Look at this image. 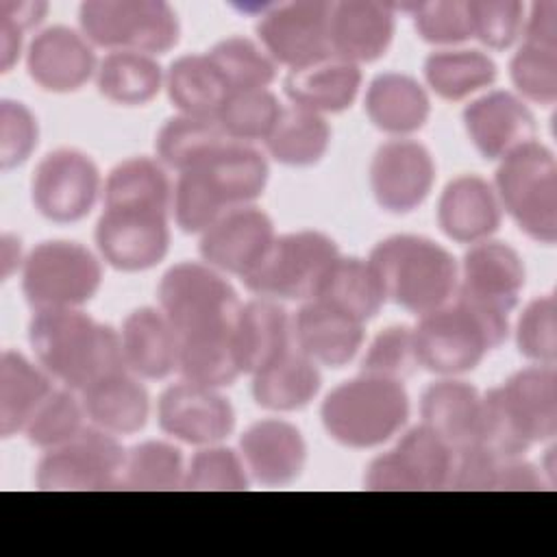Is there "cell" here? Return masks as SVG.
<instances>
[{"mask_svg":"<svg viewBox=\"0 0 557 557\" xmlns=\"http://www.w3.org/2000/svg\"><path fill=\"white\" fill-rule=\"evenodd\" d=\"M28 342L41 368L74 392L128 370L120 333L81 309L35 311Z\"/></svg>","mask_w":557,"mask_h":557,"instance_id":"1","label":"cell"},{"mask_svg":"<svg viewBox=\"0 0 557 557\" xmlns=\"http://www.w3.org/2000/svg\"><path fill=\"white\" fill-rule=\"evenodd\" d=\"M268 185L265 157L244 141H226L202 163L178 174L172 194L174 220L183 233H205L231 209L252 205Z\"/></svg>","mask_w":557,"mask_h":557,"instance_id":"2","label":"cell"},{"mask_svg":"<svg viewBox=\"0 0 557 557\" xmlns=\"http://www.w3.org/2000/svg\"><path fill=\"white\" fill-rule=\"evenodd\" d=\"M368 261L381 278L385 298L424 315L446 305L459 283L455 257L437 242L422 235H392L381 239Z\"/></svg>","mask_w":557,"mask_h":557,"instance_id":"3","label":"cell"},{"mask_svg":"<svg viewBox=\"0 0 557 557\" xmlns=\"http://www.w3.org/2000/svg\"><path fill=\"white\" fill-rule=\"evenodd\" d=\"M509 335V318L479 309L461 298L420 315L413 329L418 366L457 376L474 370Z\"/></svg>","mask_w":557,"mask_h":557,"instance_id":"4","label":"cell"},{"mask_svg":"<svg viewBox=\"0 0 557 557\" xmlns=\"http://www.w3.org/2000/svg\"><path fill=\"white\" fill-rule=\"evenodd\" d=\"M324 431L348 448H374L392 440L409 418L403 381L359 374L333 387L320 409Z\"/></svg>","mask_w":557,"mask_h":557,"instance_id":"5","label":"cell"},{"mask_svg":"<svg viewBox=\"0 0 557 557\" xmlns=\"http://www.w3.org/2000/svg\"><path fill=\"white\" fill-rule=\"evenodd\" d=\"M494 191L518 228L533 242L553 246L557 239V161L553 150L531 139L496 168Z\"/></svg>","mask_w":557,"mask_h":557,"instance_id":"6","label":"cell"},{"mask_svg":"<svg viewBox=\"0 0 557 557\" xmlns=\"http://www.w3.org/2000/svg\"><path fill=\"white\" fill-rule=\"evenodd\" d=\"M78 24L94 46L150 57L172 50L181 35L176 11L163 0H87Z\"/></svg>","mask_w":557,"mask_h":557,"instance_id":"7","label":"cell"},{"mask_svg":"<svg viewBox=\"0 0 557 557\" xmlns=\"http://www.w3.org/2000/svg\"><path fill=\"white\" fill-rule=\"evenodd\" d=\"M100 283L98 257L78 242H41L22 263V292L35 311L78 309L96 296Z\"/></svg>","mask_w":557,"mask_h":557,"instance_id":"8","label":"cell"},{"mask_svg":"<svg viewBox=\"0 0 557 557\" xmlns=\"http://www.w3.org/2000/svg\"><path fill=\"white\" fill-rule=\"evenodd\" d=\"M337 255V244L320 231L285 233L274 237L261 261L242 281L259 298L311 300Z\"/></svg>","mask_w":557,"mask_h":557,"instance_id":"9","label":"cell"},{"mask_svg":"<svg viewBox=\"0 0 557 557\" xmlns=\"http://www.w3.org/2000/svg\"><path fill=\"white\" fill-rule=\"evenodd\" d=\"M157 294L161 311L178 337L233 324L242 307L235 287L222 272L200 261H181L168 268Z\"/></svg>","mask_w":557,"mask_h":557,"instance_id":"10","label":"cell"},{"mask_svg":"<svg viewBox=\"0 0 557 557\" xmlns=\"http://www.w3.org/2000/svg\"><path fill=\"white\" fill-rule=\"evenodd\" d=\"M126 450L117 435L85 426L70 442L44 450L35 470L39 490H115L120 487Z\"/></svg>","mask_w":557,"mask_h":557,"instance_id":"11","label":"cell"},{"mask_svg":"<svg viewBox=\"0 0 557 557\" xmlns=\"http://www.w3.org/2000/svg\"><path fill=\"white\" fill-rule=\"evenodd\" d=\"M455 448L429 426L409 429L394 448L374 457L363 485L372 492H426L450 487Z\"/></svg>","mask_w":557,"mask_h":557,"instance_id":"12","label":"cell"},{"mask_svg":"<svg viewBox=\"0 0 557 557\" xmlns=\"http://www.w3.org/2000/svg\"><path fill=\"white\" fill-rule=\"evenodd\" d=\"M331 11L333 2L324 0H298L270 7L257 24L263 50L274 63L287 70H300L322 61L333 54Z\"/></svg>","mask_w":557,"mask_h":557,"instance_id":"13","label":"cell"},{"mask_svg":"<svg viewBox=\"0 0 557 557\" xmlns=\"http://www.w3.org/2000/svg\"><path fill=\"white\" fill-rule=\"evenodd\" d=\"M100 194V172L94 159L76 148H57L35 168L30 196L35 209L50 222L83 220Z\"/></svg>","mask_w":557,"mask_h":557,"instance_id":"14","label":"cell"},{"mask_svg":"<svg viewBox=\"0 0 557 557\" xmlns=\"http://www.w3.org/2000/svg\"><path fill=\"white\" fill-rule=\"evenodd\" d=\"M100 257L115 270L144 272L163 261L170 248L168 211L104 207L96 222Z\"/></svg>","mask_w":557,"mask_h":557,"instance_id":"15","label":"cell"},{"mask_svg":"<svg viewBox=\"0 0 557 557\" xmlns=\"http://www.w3.org/2000/svg\"><path fill=\"white\" fill-rule=\"evenodd\" d=\"M433 183L435 161L424 144L396 137L376 148L370 163V187L381 209L409 213L426 200Z\"/></svg>","mask_w":557,"mask_h":557,"instance_id":"16","label":"cell"},{"mask_svg":"<svg viewBox=\"0 0 557 557\" xmlns=\"http://www.w3.org/2000/svg\"><path fill=\"white\" fill-rule=\"evenodd\" d=\"M524 278V263L509 244L483 239L472 244L463 255L457 298L490 313L509 318V311L518 305Z\"/></svg>","mask_w":557,"mask_h":557,"instance_id":"17","label":"cell"},{"mask_svg":"<svg viewBox=\"0 0 557 557\" xmlns=\"http://www.w3.org/2000/svg\"><path fill=\"white\" fill-rule=\"evenodd\" d=\"M163 433L191 446H211L235 429V411L215 387L181 381L170 385L157 405Z\"/></svg>","mask_w":557,"mask_h":557,"instance_id":"18","label":"cell"},{"mask_svg":"<svg viewBox=\"0 0 557 557\" xmlns=\"http://www.w3.org/2000/svg\"><path fill=\"white\" fill-rule=\"evenodd\" d=\"M274 237L276 233L270 215L246 205L226 211L200 233L198 250L207 265L222 274L244 278L261 261Z\"/></svg>","mask_w":557,"mask_h":557,"instance_id":"19","label":"cell"},{"mask_svg":"<svg viewBox=\"0 0 557 557\" xmlns=\"http://www.w3.org/2000/svg\"><path fill=\"white\" fill-rule=\"evenodd\" d=\"M516 433L531 446L557 433V372L553 366H529L492 389Z\"/></svg>","mask_w":557,"mask_h":557,"instance_id":"20","label":"cell"},{"mask_svg":"<svg viewBox=\"0 0 557 557\" xmlns=\"http://www.w3.org/2000/svg\"><path fill=\"white\" fill-rule=\"evenodd\" d=\"M26 70L52 94L76 91L98 72L91 44L67 26H50L35 35L26 50Z\"/></svg>","mask_w":557,"mask_h":557,"instance_id":"21","label":"cell"},{"mask_svg":"<svg viewBox=\"0 0 557 557\" xmlns=\"http://www.w3.org/2000/svg\"><path fill=\"white\" fill-rule=\"evenodd\" d=\"M463 126L474 148L490 161H500L518 146L535 139L531 109L505 89H494L463 109Z\"/></svg>","mask_w":557,"mask_h":557,"instance_id":"22","label":"cell"},{"mask_svg":"<svg viewBox=\"0 0 557 557\" xmlns=\"http://www.w3.org/2000/svg\"><path fill=\"white\" fill-rule=\"evenodd\" d=\"M239 450L246 470L263 485H287L300 476L307 463L302 433L278 418L250 424L239 437Z\"/></svg>","mask_w":557,"mask_h":557,"instance_id":"23","label":"cell"},{"mask_svg":"<svg viewBox=\"0 0 557 557\" xmlns=\"http://www.w3.org/2000/svg\"><path fill=\"white\" fill-rule=\"evenodd\" d=\"M292 333L302 355L329 368L350 363L363 344V322L315 298L298 309Z\"/></svg>","mask_w":557,"mask_h":557,"instance_id":"24","label":"cell"},{"mask_svg":"<svg viewBox=\"0 0 557 557\" xmlns=\"http://www.w3.org/2000/svg\"><path fill=\"white\" fill-rule=\"evenodd\" d=\"M394 11L389 2L342 0L331 11V50L352 61L370 63L383 57L394 37Z\"/></svg>","mask_w":557,"mask_h":557,"instance_id":"25","label":"cell"},{"mask_svg":"<svg viewBox=\"0 0 557 557\" xmlns=\"http://www.w3.org/2000/svg\"><path fill=\"white\" fill-rule=\"evenodd\" d=\"M437 224L457 244L490 239L500 226V202L494 187L479 174L453 178L440 196Z\"/></svg>","mask_w":557,"mask_h":557,"instance_id":"26","label":"cell"},{"mask_svg":"<svg viewBox=\"0 0 557 557\" xmlns=\"http://www.w3.org/2000/svg\"><path fill=\"white\" fill-rule=\"evenodd\" d=\"M359 87V65L337 54H329L300 70H289L283 81V89L294 107L320 115L348 109L355 102Z\"/></svg>","mask_w":557,"mask_h":557,"instance_id":"27","label":"cell"},{"mask_svg":"<svg viewBox=\"0 0 557 557\" xmlns=\"http://www.w3.org/2000/svg\"><path fill=\"white\" fill-rule=\"evenodd\" d=\"M128 372L139 379H165L178 366V333L161 309L131 311L120 331Z\"/></svg>","mask_w":557,"mask_h":557,"instance_id":"28","label":"cell"},{"mask_svg":"<svg viewBox=\"0 0 557 557\" xmlns=\"http://www.w3.org/2000/svg\"><path fill=\"white\" fill-rule=\"evenodd\" d=\"M233 344L242 374H255L289 348V315L278 300L242 302L233 320Z\"/></svg>","mask_w":557,"mask_h":557,"instance_id":"29","label":"cell"},{"mask_svg":"<svg viewBox=\"0 0 557 557\" xmlns=\"http://www.w3.org/2000/svg\"><path fill=\"white\" fill-rule=\"evenodd\" d=\"M89 422L113 435H131L146 426L150 396L141 381L124 370L109 374L81 392Z\"/></svg>","mask_w":557,"mask_h":557,"instance_id":"30","label":"cell"},{"mask_svg":"<svg viewBox=\"0 0 557 557\" xmlns=\"http://www.w3.org/2000/svg\"><path fill=\"white\" fill-rule=\"evenodd\" d=\"M366 113L379 131L407 137L426 124L431 100L416 78L400 72H383L368 85Z\"/></svg>","mask_w":557,"mask_h":557,"instance_id":"31","label":"cell"},{"mask_svg":"<svg viewBox=\"0 0 557 557\" xmlns=\"http://www.w3.org/2000/svg\"><path fill=\"white\" fill-rule=\"evenodd\" d=\"M320 385L318 363L289 346L252 374V398L268 411H296L315 398Z\"/></svg>","mask_w":557,"mask_h":557,"instance_id":"32","label":"cell"},{"mask_svg":"<svg viewBox=\"0 0 557 557\" xmlns=\"http://www.w3.org/2000/svg\"><path fill=\"white\" fill-rule=\"evenodd\" d=\"M481 411V394L474 385L455 376L431 383L420 403L422 424L437 433L453 448H461L474 440Z\"/></svg>","mask_w":557,"mask_h":557,"instance_id":"33","label":"cell"},{"mask_svg":"<svg viewBox=\"0 0 557 557\" xmlns=\"http://www.w3.org/2000/svg\"><path fill=\"white\" fill-rule=\"evenodd\" d=\"M313 298L359 322L374 318L387 300L372 263L368 259L342 255L326 268Z\"/></svg>","mask_w":557,"mask_h":557,"instance_id":"34","label":"cell"},{"mask_svg":"<svg viewBox=\"0 0 557 557\" xmlns=\"http://www.w3.org/2000/svg\"><path fill=\"white\" fill-rule=\"evenodd\" d=\"M50 374L22 352L4 350L0 357V433L11 437L24 431L39 405L52 394Z\"/></svg>","mask_w":557,"mask_h":557,"instance_id":"35","label":"cell"},{"mask_svg":"<svg viewBox=\"0 0 557 557\" xmlns=\"http://www.w3.org/2000/svg\"><path fill=\"white\" fill-rule=\"evenodd\" d=\"M176 370L183 381L205 387L220 389L231 385L242 374L233 344V324L181 335Z\"/></svg>","mask_w":557,"mask_h":557,"instance_id":"36","label":"cell"},{"mask_svg":"<svg viewBox=\"0 0 557 557\" xmlns=\"http://www.w3.org/2000/svg\"><path fill=\"white\" fill-rule=\"evenodd\" d=\"M96 85L107 100L124 107H139L161 91L165 74L150 54L115 50L100 61Z\"/></svg>","mask_w":557,"mask_h":557,"instance_id":"37","label":"cell"},{"mask_svg":"<svg viewBox=\"0 0 557 557\" xmlns=\"http://www.w3.org/2000/svg\"><path fill=\"white\" fill-rule=\"evenodd\" d=\"M331 144V126L324 115L300 109L283 107L276 124L265 137L270 157L283 165L307 168L318 163Z\"/></svg>","mask_w":557,"mask_h":557,"instance_id":"38","label":"cell"},{"mask_svg":"<svg viewBox=\"0 0 557 557\" xmlns=\"http://www.w3.org/2000/svg\"><path fill=\"white\" fill-rule=\"evenodd\" d=\"M165 89L178 113L191 117L215 120L224 98L228 96L226 85L207 54H183L172 61L165 72Z\"/></svg>","mask_w":557,"mask_h":557,"instance_id":"39","label":"cell"},{"mask_svg":"<svg viewBox=\"0 0 557 557\" xmlns=\"http://www.w3.org/2000/svg\"><path fill=\"white\" fill-rule=\"evenodd\" d=\"M172 185L161 165L150 157L120 161L104 181V207H133L170 211Z\"/></svg>","mask_w":557,"mask_h":557,"instance_id":"40","label":"cell"},{"mask_svg":"<svg viewBox=\"0 0 557 557\" xmlns=\"http://www.w3.org/2000/svg\"><path fill=\"white\" fill-rule=\"evenodd\" d=\"M498 67L481 50L444 48L424 61V78L429 87L444 100H463L496 81Z\"/></svg>","mask_w":557,"mask_h":557,"instance_id":"41","label":"cell"},{"mask_svg":"<svg viewBox=\"0 0 557 557\" xmlns=\"http://www.w3.org/2000/svg\"><path fill=\"white\" fill-rule=\"evenodd\" d=\"M226 141H231V137L222 131L218 120L178 113L165 120V124L159 128L154 148L159 161L181 174L202 163Z\"/></svg>","mask_w":557,"mask_h":557,"instance_id":"42","label":"cell"},{"mask_svg":"<svg viewBox=\"0 0 557 557\" xmlns=\"http://www.w3.org/2000/svg\"><path fill=\"white\" fill-rule=\"evenodd\" d=\"M207 59L220 74L222 83L231 91L268 89L276 76V63L265 50H261L252 39L233 35L218 41Z\"/></svg>","mask_w":557,"mask_h":557,"instance_id":"43","label":"cell"},{"mask_svg":"<svg viewBox=\"0 0 557 557\" xmlns=\"http://www.w3.org/2000/svg\"><path fill=\"white\" fill-rule=\"evenodd\" d=\"M185 481L183 453L168 442H141L126 450L120 487L165 492L178 490Z\"/></svg>","mask_w":557,"mask_h":557,"instance_id":"44","label":"cell"},{"mask_svg":"<svg viewBox=\"0 0 557 557\" xmlns=\"http://www.w3.org/2000/svg\"><path fill=\"white\" fill-rule=\"evenodd\" d=\"M281 111L283 107L278 98L268 89L231 91L224 98L215 120L222 126V131L235 141H265Z\"/></svg>","mask_w":557,"mask_h":557,"instance_id":"45","label":"cell"},{"mask_svg":"<svg viewBox=\"0 0 557 557\" xmlns=\"http://www.w3.org/2000/svg\"><path fill=\"white\" fill-rule=\"evenodd\" d=\"M83 400L74 396V389H54L33 413L24 433L28 442L41 450L57 448L85 429Z\"/></svg>","mask_w":557,"mask_h":557,"instance_id":"46","label":"cell"},{"mask_svg":"<svg viewBox=\"0 0 557 557\" xmlns=\"http://www.w3.org/2000/svg\"><path fill=\"white\" fill-rule=\"evenodd\" d=\"M389 7L392 11H409L418 35L429 44L453 46L472 37V22L466 0H435Z\"/></svg>","mask_w":557,"mask_h":557,"instance_id":"47","label":"cell"},{"mask_svg":"<svg viewBox=\"0 0 557 557\" xmlns=\"http://www.w3.org/2000/svg\"><path fill=\"white\" fill-rule=\"evenodd\" d=\"M183 487L211 492H239L248 487L246 463L239 453L226 446H202L185 468Z\"/></svg>","mask_w":557,"mask_h":557,"instance_id":"48","label":"cell"},{"mask_svg":"<svg viewBox=\"0 0 557 557\" xmlns=\"http://www.w3.org/2000/svg\"><path fill=\"white\" fill-rule=\"evenodd\" d=\"M513 87L531 102L550 107L557 100V48L522 44L511 57Z\"/></svg>","mask_w":557,"mask_h":557,"instance_id":"49","label":"cell"},{"mask_svg":"<svg viewBox=\"0 0 557 557\" xmlns=\"http://www.w3.org/2000/svg\"><path fill=\"white\" fill-rule=\"evenodd\" d=\"M516 346L533 363L553 366L557 359V300L553 294L533 298L518 318Z\"/></svg>","mask_w":557,"mask_h":557,"instance_id":"50","label":"cell"},{"mask_svg":"<svg viewBox=\"0 0 557 557\" xmlns=\"http://www.w3.org/2000/svg\"><path fill=\"white\" fill-rule=\"evenodd\" d=\"M418 368L413 329L405 324H394L383 329L366 350L361 361L363 374H374L383 379L405 381Z\"/></svg>","mask_w":557,"mask_h":557,"instance_id":"51","label":"cell"},{"mask_svg":"<svg viewBox=\"0 0 557 557\" xmlns=\"http://www.w3.org/2000/svg\"><path fill=\"white\" fill-rule=\"evenodd\" d=\"M468 13L472 37L492 50H507L524 24V4L520 0H470Z\"/></svg>","mask_w":557,"mask_h":557,"instance_id":"52","label":"cell"},{"mask_svg":"<svg viewBox=\"0 0 557 557\" xmlns=\"http://www.w3.org/2000/svg\"><path fill=\"white\" fill-rule=\"evenodd\" d=\"M39 124L33 111L20 102L4 98L0 102V168L22 165L37 148Z\"/></svg>","mask_w":557,"mask_h":557,"instance_id":"53","label":"cell"},{"mask_svg":"<svg viewBox=\"0 0 557 557\" xmlns=\"http://www.w3.org/2000/svg\"><path fill=\"white\" fill-rule=\"evenodd\" d=\"M503 459L479 444L455 448L450 487L455 490H494L496 472Z\"/></svg>","mask_w":557,"mask_h":557,"instance_id":"54","label":"cell"},{"mask_svg":"<svg viewBox=\"0 0 557 557\" xmlns=\"http://www.w3.org/2000/svg\"><path fill=\"white\" fill-rule=\"evenodd\" d=\"M522 35H524V44L557 48V2L555 0L533 2L529 17H524Z\"/></svg>","mask_w":557,"mask_h":557,"instance_id":"55","label":"cell"},{"mask_svg":"<svg viewBox=\"0 0 557 557\" xmlns=\"http://www.w3.org/2000/svg\"><path fill=\"white\" fill-rule=\"evenodd\" d=\"M494 490H544V476L522 457L503 459L496 472Z\"/></svg>","mask_w":557,"mask_h":557,"instance_id":"56","label":"cell"},{"mask_svg":"<svg viewBox=\"0 0 557 557\" xmlns=\"http://www.w3.org/2000/svg\"><path fill=\"white\" fill-rule=\"evenodd\" d=\"M46 11L48 4L39 0H0V15L13 20L24 30L37 26L44 20Z\"/></svg>","mask_w":557,"mask_h":557,"instance_id":"57","label":"cell"},{"mask_svg":"<svg viewBox=\"0 0 557 557\" xmlns=\"http://www.w3.org/2000/svg\"><path fill=\"white\" fill-rule=\"evenodd\" d=\"M24 28H20L13 20L0 15V67L9 72L22 52Z\"/></svg>","mask_w":557,"mask_h":557,"instance_id":"58","label":"cell"}]
</instances>
